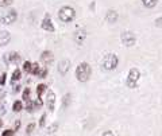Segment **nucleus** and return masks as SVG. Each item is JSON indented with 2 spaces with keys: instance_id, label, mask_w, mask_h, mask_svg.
Instances as JSON below:
<instances>
[{
  "instance_id": "obj_1",
  "label": "nucleus",
  "mask_w": 162,
  "mask_h": 136,
  "mask_svg": "<svg viewBox=\"0 0 162 136\" xmlns=\"http://www.w3.org/2000/svg\"><path fill=\"white\" fill-rule=\"evenodd\" d=\"M91 74H92V69H91V66H89V63L81 62L78 66H77L76 77H77V79H78L80 82H86V81L89 79V77H91Z\"/></svg>"
},
{
  "instance_id": "obj_2",
  "label": "nucleus",
  "mask_w": 162,
  "mask_h": 136,
  "mask_svg": "<svg viewBox=\"0 0 162 136\" xmlns=\"http://www.w3.org/2000/svg\"><path fill=\"white\" fill-rule=\"evenodd\" d=\"M58 18L65 23L72 22V20L76 18V11H74V8H72V7L65 6L58 11Z\"/></svg>"
},
{
  "instance_id": "obj_3",
  "label": "nucleus",
  "mask_w": 162,
  "mask_h": 136,
  "mask_svg": "<svg viewBox=\"0 0 162 136\" xmlns=\"http://www.w3.org/2000/svg\"><path fill=\"white\" fill-rule=\"evenodd\" d=\"M119 59H118V55L116 54H107L103 59V67L105 70H114L115 67L118 66Z\"/></svg>"
},
{
  "instance_id": "obj_4",
  "label": "nucleus",
  "mask_w": 162,
  "mask_h": 136,
  "mask_svg": "<svg viewBox=\"0 0 162 136\" xmlns=\"http://www.w3.org/2000/svg\"><path fill=\"white\" fill-rule=\"evenodd\" d=\"M140 78V73H139V70L137 69V67H132V69L128 72V77H127V86L131 89L134 88H137L138 86V81H139Z\"/></svg>"
},
{
  "instance_id": "obj_5",
  "label": "nucleus",
  "mask_w": 162,
  "mask_h": 136,
  "mask_svg": "<svg viewBox=\"0 0 162 136\" xmlns=\"http://www.w3.org/2000/svg\"><path fill=\"white\" fill-rule=\"evenodd\" d=\"M16 16L18 15H16L15 10L7 11V12H4L3 15L0 16V23H1V24H12L16 20Z\"/></svg>"
},
{
  "instance_id": "obj_6",
  "label": "nucleus",
  "mask_w": 162,
  "mask_h": 136,
  "mask_svg": "<svg viewBox=\"0 0 162 136\" xmlns=\"http://www.w3.org/2000/svg\"><path fill=\"white\" fill-rule=\"evenodd\" d=\"M122 42H123L124 46H127V47H130V46H134L135 44V35L132 34V32L130 31H124L123 34H122Z\"/></svg>"
},
{
  "instance_id": "obj_7",
  "label": "nucleus",
  "mask_w": 162,
  "mask_h": 136,
  "mask_svg": "<svg viewBox=\"0 0 162 136\" xmlns=\"http://www.w3.org/2000/svg\"><path fill=\"white\" fill-rule=\"evenodd\" d=\"M19 59H20V55L16 53V51H11V53H7L6 55H4V61H6V63H15Z\"/></svg>"
},
{
  "instance_id": "obj_8",
  "label": "nucleus",
  "mask_w": 162,
  "mask_h": 136,
  "mask_svg": "<svg viewBox=\"0 0 162 136\" xmlns=\"http://www.w3.org/2000/svg\"><path fill=\"white\" fill-rule=\"evenodd\" d=\"M46 105H48V109L50 112L54 111V105H55V94H54L53 90H49L48 92V101H46Z\"/></svg>"
},
{
  "instance_id": "obj_9",
  "label": "nucleus",
  "mask_w": 162,
  "mask_h": 136,
  "mask_svg": "<svg viewBox=\"0 0 162 136\" xmlns=\"http://www.w3.org/2000/svg\"><path fill=\"white\" fill-rule=\"evenodd\" d=\"M70 67V61L69 59H62L60 61V63H58V72H60V74H66L68 70H69Z\"/></svg>"
},
{
  "instance_id": "obj_10",
  "label": "nucleus",
  "mask_w": 162,
  "mask_h": 136,
  "mask_svg": "<svg viewBox=\"0 0 162 136\" xmlns=\"http://www.w3.org/2000/svg\"><path fill=\"white\" fill-rule=\"evenodd\" d=\"M41 61L43 62V65H51L54 61L53 53H51V51H43V53L41 54Z\"/></svg>"
},
{
  "instance_id": "obj_11",
  "label": "nucleus",
  "mask_w": 162,
  "mask_h": 136,
  "mask_svg": "<svg viewBox=\"0 0 162 136\" xmlns=\"http://www.w3.org/2000/svg\"><path fill=\"white\" fill-rule=\"evenodd\" d=\"M41 27H42V29H43V30H46V31H50V32H53V31H54V24H53V23H51L50 16H49V15H46V16H45V19L42 20Z\"/></svg>"
},
{
  "instance_id": "obj_12",
  "label": "nucleus",
  "mask_w": 162,
  "mask_h": 136,
  "mask_svg": "<svg viewBox=\"0 0 162 136\" xmlns=\"http://www.w3.org/2000/svg\"><path fill=\"white\" fill-rule=\"evenodd\" d=\"M11 41V34L8 31H0V46H7Z\"/></svg>"
},
{
  "instance_id": "obj_13",
  "label": "nucleus",
  "mask_w": 162,
  "mask_h": 136,
  "mask_svg": "<svg viewBox=\"0 0 162 136\" xmlns=\"http://www.w3.org/2000/svg\"><path fill=\"white\" fill-rule=\"evenodd\" d=\"M107 20L109 23H115L116 20H118V12L116 11H114V10H111V11H108V14H107Z\"/></svg>"
},
{
  "instance_id": "obj_14",
  "label": "nucleus",
  "mask_w": 162,
  "mask_h": 136,
  "mask_svg": "<svg viewBox=\"0 0 162 136\" xmlns=\"http://www.w3.org/2000/svg\"><path fill=\"white\" fill-rule=\"evenodd\" d=\"M86 37V34L84 31H78V32H76V41L78 42V44H83V42H84V38Z\"/></svg>"
},
{
  "instance_id": "obj_15",
  "label": "nucleus",
  "mask_w": 162,
  "mask_h": 136,
  "mask_svg": "<svg viewBox=\"0 0 162 136\" xmlns=\"http://www.w3.org/2000/svg\"><path fill=\"white\" fill-rule=\"evenodd\" d=\"M157 1H158V0H142L143 6L147 7V8H153V7H156Z\"/></svg>"
},
{
  "instance_id": "obj_16",
  "label": "nucleus",
  "mask_w": 162,
  "mask_h": 136,
  "mask_svg": "<svg viewBox=\"0 0 162 136\" xmlns=\"http://www.w3.org/2000/svg\"><path fill=\"white\" fill-rule=\"evenodd\" d=\"M46 88H48V86L46 85H38V89H37V94H38V98H39V104H42L41 102V97H42V93L45 92V90H46Z\"/></svg>"
},
{
  "instance_id": "obj_17",
  "label": "nucleus",
  "mask_w": 162,
  "mask_h": 136,
  "mask_svg": "<svg viewBox=\"0 0 162 136\" xmlns=\"http://www.w3.org/2000/svg\"><path fill=\"white\" fill-rule=\"evenodd\" d=\"M12 109H14V112H20V111H22V109H23L22 101H15V102H14Z\"/></svg>"
},
{
  "instance_id": "obj_18",
  "label": "nucleus",
  "mask_w": 162,
  "mask_h": 136,
  "mask_svg": "<svg viewBox=\"0 0 162 136\" xmlns=\"http://www.w3.org/2000/svg\"><path fill=\"white\" fill-rule=\"evenodd\" d=\"M31 66H32V65L29 62V61H26V62L23 63V69H24L26 73H30V74H31Z\"/></svg>"
},
{
  "instance_id": "obj_19",
  "label": "nucleus",
  "mask_w": 162,
  "mask_h": 136,
  "mask_svg": "<svg viewBox=\"0 0 162 136\" xmlns=\"http://www.w3.org/2000/svg\"><path fill=\"white\" fill-rule=\"evenodd\" d=\"M20 78V70L16 69L15 72L12 73V77H11V81H18V79Z\"/></svg>"
},
{
  "instance_id": "obj_20",
  "label": "nucleus",
  "mask_w": 162,
  "mask_h": 136,
  "mask_svg": "<svg viewBox=\"0 0 162 136\" xmlns=\"http://www.w3.org/2000/svg\"><path fill=\"white\" fill-rule=\"evenodd\" d=\"M39 69H41V66H39L38 63H32V66H31V74H38V72H39Z\"/></svg>"
},
{
  "instance_id": "obj_21",
  "label": "nucleus",
  "mask_w": 162,
  "mask_h": 136,
  "mask_svg": "<svg viewBox=\"0 0 162 136\" xmlns=\"http://www.w3.org/2000/svg\"><path fill=\"white\" fill-rule=\"evenodd\" d=\"M46 76H48V69H39L37 77H38V78H45Z\"/></svg>"
},
{
  "instance_id": "obj_22",
  "label": "nucleus",
  "mask_w": 162,
  "mask_h": 136,
  "mask_svg": "<svg viewBox=\"0 0 162 136\" xmlns=\"http://www.w3.org/2000/svg\"><path fill=\"white\" fill-rule=\"evenodd\" d=\"M34 102L31 101V100H27V112H32V111H35L34 109Z\"/></svg>"
},
{
  "instance_id": "obj_23",
  "label": "nucleus",
  "mask_w": 162,
  "mask_h": 136,
  "mask_svg": "<svg viewBox=\"0 0 162 136\" xmlns=\"http://www.w3.org/2000/svg\"><path fill=\"white\" fill-rule=\"evenodd\" d=\"M12 1L14 0H0V7H8V6H11Z\"/></svg>"
},
{
  "instance_id": "obj_24",
  "label": "nucleus",
  "mask_w": 162,
  "mask_h": 136,
  "mask_svg": "<svg viewBox=\"0 0 162 136\" xmlns=\"http://www.w3.org/2000/svg\"><path fill=\"white\" fill-rule=\"evenodd\" d=\"M34 128H35V124H34V123L29 124V125H27V130H26V133H27V135H30V133H32V131H34Z\"/></svg>"
},
{
  "instance_id": "obj_25",
  "label": "nucleus",
  "mask_w": 162,
  "mask_h": 136,
  "mask_svg": "<svg viewBox=\"0 0 162 136\" xmlns=\"http://www.w3.org/2000/svg\"><path fill=\"white\" fill-rule=\"evenodd\" d=\"M29 96H30V89H29V88H26V89H24V92H23V100H26V101H27V100H30Z\"/></svg>"
},
{
  "instance_id": "obj_26",
  "label": "nucleus",
  "mask_w": 162,
  "mask_h": 136,
  "mask_svg": "<svg viewBox=\"0 0 162 136\" xmlns=\"http://www.w3.org/2000/svg\"><path fill=\"white\" fill-rule=\"evenodd\" d=\"M45 123H46V115H42V117H41V121H39V125L41 127H43L45 125Z\"/></svg>"
},
{
  "instance_id": "obj_27",
  "label": "nucleus",
  "mask_w": 162,
  "mask_h": 136,
  "mask_svg": "<svg viewBox=\"0 0 162 136\" xmlns=\"http://www.w3.org/2000/svg\"><path fill=\"white\" fill-rule=\"evenodd\" d=\"M6 77H7L6 73L1 74V77H0V85H4V82H6Z\"/></svg>"
},
{
  "instance_id": "obj_28",
  "label": "nucleus",
  "mask_w": 162,
  "mask_h": 136,
  "mask_svg": "<svg viewBox=\"0 0 162 136\" xmlns=\"http://www.w3.org/2000/svg\"><path fill=\"white\" fill-rule=\"evenodd\" d=\"M14 132H15V131H12V130H7V131H4V132H3V136H10V135H14Z\"/></svg>"
},
{
  "instance_id": "obj_29",
  "label": "nucleus",
  "mask_w": 162,
  "mask_h": 136,
  "mask_svg": "<svg viewBox=\"0 0 162 136\" xmlns=\"http://www.w3.org/2000/svg\"><path fill=\"white\" fill-rule=\"evenodd\" d=\"M156 26L157 27H162V18H158V19L156 20Z\"/></svg>"
},
{
  "instance_id": "obj_30",
  "label": "nucleus",
  "mask_w": 162,
  "mask_h": 136,
  "mask_svg": "<svg viewBox=\"0 0 162 136\" xmlns=\"http://www.w3.org/2000/svg\"><path fill=\"white\" fill-rule=\"evenodd\" d=\"M19 121H16V124H15V128H16V130H18V128H19Z\"/></svg>"
},
{
  "instance_id": "obj_31",
  "label": "nucleus",
  "mask_w": 162,
  "mask_h": 136,
  "mask_svg": "<svg viewBox=\"0 0 162 136\" xmlns=\"http://www.w3.org/2000/svg\"><path fill=\"white\" fill-rule=\"evenodd\" d=\"M1 124H3V123H1V120H0V125H1Z\"/></svg>"
}]
</instances>
